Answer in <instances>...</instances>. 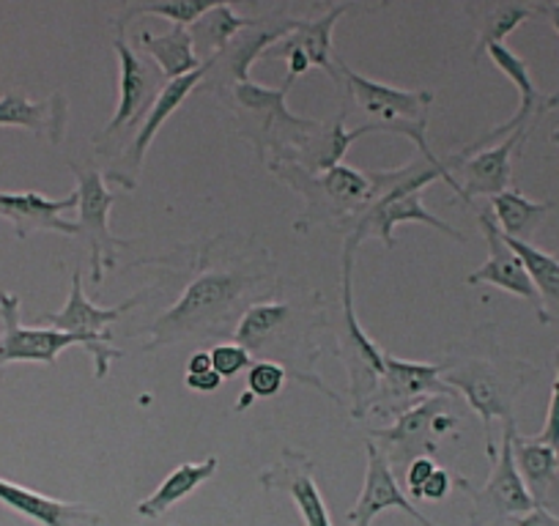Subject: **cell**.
Here are the masks:
<instances>
[{
    "instance_id": "cell-4",
    "label": "cell",
    "mask_w": 559,
    "mask_h": 526,
    "mask_svg": "<svg viewBox=\"0 0 559 526\" xmlns=\"http://www.w3.org/2000/svg\"><path fill=\"white\" fill-rule=\"evenodd\" d=\"M442 364V381L477 411L486 431L488 458L497 455L493 420H513V401L526 381L537 373L524 362H499L491 357H450Z\"/></svg>"
},
{
    "instance_id": "cell-7",
    "label": "cell",
    "mask_w": 559,
    "mask_h": 526,
    "mask_svg": "<svg viewBox=\"0 0 559 526\" xmlns=\"http://www.w3.org/2000/svg\"><path fill=\"white\" fill-rule=\"evenodd\" d=\"M515 431H519L515 420L502 422V442H499L497 455L491 458V477H488L480 491H475L469 486V480L461 477L459 488L472 497V513L466 526H504V521H513L519 515L530 513L532 507H537L524 477L519 475V466H515Z\"/></svg>"
},
{
    "instance_id": "cell-17",
    "label": "cell",
    "mask_w": 559,
    "mask_h": 526,
    "mask_svg": "<svg viewBox=\"0 0 559 526\" xmlns=\"http://www.w3.org/2000/svg\"><path fill=\"white\" fill-rule=\"evenodd\" d=\"M209 69L212 67H209V63H203L201 69H195V72L187 74V77L165 83L163 94L157 96V101L152 105L148 116L143 118V123H140L138 132H134L132 143L127 146V154H123V170L116 176V181L123 187V190H134L140 170H143V159H146L154 138L159 135V129L165 127V121H168V118L179 110L181 101H185L187 96H190L192 91H195L198 85L209 77Z\"/></svg>"
},
{
    "instance_id": "cell-31",
    "label": "cell",
    "mask_w": 559,
    "mask_h": 526,
    "mask_svg": "<svg viewBox=\"0 0 559 526\" xmlns=\"http://www.w3.org/2000/svg\"><path fill=\"white\" fill-rule=\"evenodd\" d=\"M214 3H198V0H165V3H143V7H129L123 14V23L129 25V20L138 17V14H146V17H163L170 20L174 25H195L203 14L212 9ZM121 23V25H123Z\"/></svg>"
},
{
    "instance_id": "cell-37",
    "label": "cell",
    "mask_w": 559,
    "mask_h": 526,
    "mask_svg": "<svg viewBox=\"0 0 559 526\" xmlns=\"http://www.w3.org/2000/svg\"><path fill=\"white\" fill-rule=\"evenodd\" d=\"M185 384L192 392H198V395H212V392H217L223 386V375L214 368L203 370V373H185Z\"/></svg>"
},
{
    "instance_id": "cell-34",
    "label": "cell",
    "mask_w": 559,
    "mask_h": 526,
    "mask_svg": "<svg viewBox=\"0 0 559 526\" xmlns=\"http://www.w3.org/2000/svg\"><path fill=\"white\" fill-rule=\"evenodd\" d=\"M554 370H557V373H554L551 398H548L546 426H543V431L532 439H535V442L548 444V447H554L559 453V348L557 354H554Z\"/></svg>"
},
{
    "instance_id": "cell-36",
    "label": "cell",
    "mask_w": 559,
    "mask_h": 526,
    "mask_svg": "<svg viewBox=\"0 0 559 526\" xmlns=\"http://www.w3.org/2000/svg\"><path fill=\"white\" fill-rule=\"evenodd\" d=\"M459 482H461V477H455L453 471L437 466V471L431 475V480H428L426 488H423V499H426V502H439V499L448 497V493L453 491V486H459Z\"/></svg>"
},
{
    "instance_id": "cell-12",
    "label": "cell",
    "mask_w": 559,
    "mask_h": 526,
    "mask_svg": "<svg viewBox=\"0 0 559 526\" xmlns=\"http://www.w3.org/2000/svg\"><path fill=\"white\" fill-rule=\"evenodd\" d=\"M0 319H3V335H0V370L12 362H45L56 364L61 351L72 346H83L85 340L69 332L52 330V326H25L20 321V297L17 294L0 291Z\"/></svg>"
},
{
    "instance_id": "cell-38",
    "label": "cell",
    "mask_w": 559,
    "mask_h": 526,
    "mask_svg": "<svg viewBox=\"0 0 559 526\" xmlns=\"http://www.w3.org/2000/svg\"><path fill=\"white\" fill-rule=\"evenodd\" d=\"M513 526H559V515L548 513L546 504H537L530 513L513 518Z\"/></svg>"
},
{
    "instance_id": "cell-24",
    "label": "cell",
    "mask_w": 559,
    "mask_h": 526,
    "mask_svg": "<svg viewBox=\"0 0 559 526\" xmlns=\"http://www.w3.org/2000/svg\"><path fill=\"white\" fill-rule=\"evenodd\" d=\"M217 469H219L217 455H209V458L203 461H190V464L176 466V469L159 482L157 491L138 504V513L143 515V518H159V515L168 513L174 504H179L181 499L190 497L192 491H198L203 482L212 480Z\"/></svg>"
},
{
    "instance_id": "cell-30",
    "label": "cell",
    "mask_w": 559,
    "mask_h": 526,
    "mask_svg": "<svg viewBox=\"0 0 559 526\" xmlns=\"http://www.w3.org/2000/svg\"><path fill=\"white\" fill-rule=\"evenodd\" d=\"M537 9L530 3H499V7H488L480 14V52L488 45H504L510 34L519 28L521 23H526L530 17H535Z\"/></svg>"
},
{
    "instance_id": "cell-23",
    "label": "cell",
    "mask_w": 559,
    "mask_h": 526,
    "mask_svg": "<svg viewBox=\"0 0 559 526\" xmlns=\"http://www.w3.org/2000/svg\"><path fill=\"white\" fill-rule=\"evenodd\" d=\"M352 7H330V12L319 20H297V28L286 36L283 41H277L274 47H297L308 56L310 67L324 69L337 85L341 83V72H337L335 63V47H332V31H335V23L348 12Z\"/></svg>"
},
{
    "instance_id": "cell-26",
    "label": "cell",
    "mask_w": 559,
    "mask_h": 526,
    "mask_svg": "<svg viewBox=\"0 0 559 526\" xmlns=\"http://www.w3.org/2000/svg\"><path fill=\"white\" fill-rule=\"evenodd\" d=\"M252 23H255V17H241V14H236V9L230 3H214L190 31L198 61L212 63Z\"/></svg>"
},
{
    "instance_id": "cell-8",
    "label": "cell",
    "mask_w": 559,
    "mask_h": 526,
    "mask_svg": "<svg viewBox=\"0 0 559 526\" xmlns=\"http://www.w3.org/2000/svg\"><path fill=\"white\" fill-rule=\"evenodd\" d=\"M148 291H140L134 297H129L127 302L112 304V308H105V304H94L83 291V272L74 270L72 275V291H69L67 304H63L58 313H45L41 315V324H50L52 330L69 332V335H78L85 340V351L94 359V375L96 379H105L110 373L112 359H121V351L110 346V326L116 321H121L134 304H140V299L146 297Z\"/></svg>"
},
{
    "instance_id": "cell-18",
    "label": "cell",
    "mask_w": 559,
    "mask_h": 526,
    "mask_svg": "<svg viewBox=\"0 0 559 526\" xmlns=\"http://www.w3.org/2000/svg\"><path fill=\"white\" fill-rule=\"evenodd\" d=\"M261 486L266 491H286L297 504L305 526H332L324 493L316 482V466L305 453L286 450L269 469L261 471Z\"/></svg>"
},
{
    "instance_id": "cell-19",
    "label": "cell",
    "mask_w": 559,
    "mask_h": 526,
    "mask_svg": "<svg viewBox=\"0 0 559 526\" xmlns=\"http://www.w3.org/2000/svg\"><path fill=\"white\" fill-rule=\"evenodd\" d=\"M365 455H368V469H365V486L359 493L357 504L348 510V524L352 526H370L373 518L384 510H403L406 515H412L419 526H437L433 521H428L426 515L419 513L412 504V499L401 491L397 486L395 471L390 469V464L384 461V455L376 450V444H365Z\"/></svg>"
},
{
    "instance_id": "cell-22",
    "label": "cell",
    "mask_w": 559,
    "mask_h": 526,
    "mask_svg": "<svg viewBox=\"0 0 559 526\" xmlns=\"http://www.w3.org/2000/svg\"><path fill=\"white\" fill-rule=\"evenodd\" d=\"M0 127H23L58 146L67 132V99L52 94L45 101H31L20 91H9L0 96Z\"/></svg>"
},
{
    "instance_id": "cell-25",
    "label": "cell",
    "mask_w": 559,
    "mask_h": 526,
    "mask_svg": "<svg viewBox=\"0 0 559 526\" xmlns=\"http://www.w3.org/2000/svg\"><path fill=\"white\" fill-rule=\"evenodd\" d=\"M138 41L140 50L146 52L148 58H154V63H157V69L163 72V77L168 80V83L170 80L187 77V74H192L195 69L203 67V63L198 61L192 34L187 28H181V25H174V28L163 36H154L148 34V31H143V34L138 36Z\"/></svg>"
},
{
    "instance_id": "cell-15",
    "label": "cell",
    "mask_w": 559,
    "mask_h": 526,
    "mask_svg": "<svg viewBox=\"0 0 559 526\" xmlns=\"http://www.w3.org/2000/svg\"><path fill=\"white\" fill-rule=\"evenodd\" d=\"M477 223H480L483 236H486L488 241V258L480 270L472 272V275L466 277V286H483V283H486V286L502 288V291L513 294V297L526 299V302L535 308V313L540 315V297H537L535 286H532L521 258L515 255V250L508 244V239H504V234L499 230V225L493 223L491 208H480Z\"/></svg>"
},
{
    "instance_id": "cell-27",
    "label": "cell",
    "mask_w": 559,
    "mask_h": 526,
    "mask_svg": "<svg viewBox=\"0 0 559 526\" xmlns=\"http://www.w3.org/2000/svg\"><path fill=\"white\" fill-rule=\"evenodd\" d=\"M508 239V236H504ZM508 244L513 247L515 255L524 263L526 275H530L532 286H535L537 297H540V315L537 321L540 324H551L559 321V261L548 252L537 250L530 241H515L508 239Z\"/></svg>"
},
{
    "instance_id": "cell-5",
    "label": "cell",
    "mask_w": 559,
    "mask_h": 526,
    "mask_svg": "<svg viewBox=\"0 0 559 526\" xmlns=\"http://www.w3.org/2000/svg\"><path fill=\"white\" fill-rule=\"evenodd\" d=\"M461 409V395H433L403 411L392 426L370 428V442L384 455L390 469L403 475L412 461L439 453L442 439L459 428Z\"/></svg>"
},
{
    "instance_id": "cell-11",
    "label": "cell",
    "mask_w": 559,
    "mask_h": 526,
    "mask_svg": "<svg viewBox=\"0 0 559 526\" xmlns=\"http://www.w3.org/2000/svg\"><path fill=\"white\" fill-rule=\"evenodd\" d=\"M433 395H459L442 381V364L408 362V359H395L384 351V373H381L373 398L365 406V415L376 411V415L397 420L403 411L423 404L426 398H433Z\"/></svg>"
},
{
    "instance_id": "cell-41",
    "label": "cell",
    "mask_w": 559,
    "mask_h": 526,
    "mask_svg": "<svg viewBox=\"0 0 559 526\" xmlns=\"http://www.w3.org/2000/svg\"><path fill=\"white\" fill-rule=\"evenodd\" d=\"M554 258H557V261H559V252H557V255H554Z\"/></svg>"
},
{
    "instance_id": "cell-29",
    "label": "cell",
    "mask_w": 559,
    "mask_h": 526,
    "mask_svg": "<svg viewBox=\"0 0 559 526\" xmlns=\"http://www.w3.org/2000/svg\"><path fill=\"white\" fill-rule=\"evenodd\" d=\"M513 455H515V466H519V475L524 477L526 488H530L532 499L537 504L546 502V493L551 488L554 477L559 471V453L548 444L535 442L532 437H521L515 431L513 437Z\"/></svg>"
},
{
    "instance_id": "cell-6",
    "label": "cell",
    "mask_w": 559,
    "mask_h": 526,
    "mask_svg": "<svg viewBox=\"0 0 559 526\" xmlns=\"http://www.w3.org/2000/svg\"><path fill=\"white\" fill-rule=\"evenodd\" d=\"M359 241L346 236L343 244V272H341V294H343V332L335 340V354L348 370V409L354 420H362L365 406L373 398L384 373V348L368 337L354 310V255H357Z\"/></svg>"
},
{
    "instance_id": "cell-16",
    "label": "cell",
    "mask_w": 559,
    "mask_h": 526,
    "mask_svg": "<svg viewBox=\"0 0 559 526\" xmlns=\"http://www.w3.org/2000/svg\"><path fill=\"white\" fill-rule=\"evenodd\" d=\"M483 52H488V58H491L493 67H497L499 72H502L504 77L515 85V91H519V110H515L508 121L499 123V127H493L491 132H486L480 141H475L469 148H464L461 154H475V152H480V148L491 146V143L504 141V138L513 135V132H519V129H532L535 127V118L546 112L548 96H543V91L535 85V80H532V74H530V63H526L524 58L515 56L508 45H488Z\"/></svg>"
},
{
    "instance_id": "cell-9",
    "label": "cell",
    "mask_w": 559,
    "mask_h": 526,
    "mask_svg": "<svg viewBox=\"0 0 559 526\" xmlns=\"http://www.w3.org/2000/svg\"><path fill=\"white\" fill-rule=\"evenodd\" d=\"M69 168L78 176V228L91 247V283L102 286L105 272L116 263V250L132 241L118 239L110 230V208L118 195L107 190V176L99 170H83L78 163H69Z\"/></svg>"
},
{
    "instance_id": "cell-40",
    "label": "cell",
    "mask_w": 559,
    "mask_h": 526,
    "mask_svg": "<svg viewBox=\"0 0 559 526\" xmlns=\"http://www.w3.org/2000/svg\"><path fill=\"white\" fill-rule=\"evenodd\" d=\"M551 107H559V94H551V96H548V99H546V110H551ZM551 141L559 146V129H554Z\"/></svg>"
},
{
    "instance_id": "cell-28",
    "label": "cell",
    "mask_w": 559,
    "mask_h": 526,
    "mask_svg": "<svg viewBox=\"0 0 559 526\" xmlns=\"http://www.w3.org/2000/svg\"><path fill=\"white\" fill-rule=\"evenodd\" d=\"M548 208H551V203L530 201V198L521 195L515 187H510V190L491 198L493 223L499 225V230H502L508 239L515 241H530L532 236H535V230L540 228Z\"/></svg>"
},
{
    "instance_id": "cell-33",
    "label": "cell",
    "mask_w": 559,
    "mask_h": 526,
    "mask_svg": "<svg viewBox=\"0 0 559 526\" xmlns=\"http://www.w3.org/2000/svg\"><path fill=\"white\" fill-rule=\"evenodd\" d=\"M209 354H212V364H214V370L223 375V381L234 379V375H239V373H247V370H250V364L255 362V359H252V354L247 351L245 346H239L236 340L217 343L214 348H209Z\"/></svg>"
},
{
    "instance_id": "cell-2",
    "label": "cell",
    "mask_w": 559,
    "mask_h": 526,
    "mask_svg": "<svg viewBox=\"0 0 559 526\" xmlns=\"http://www.w3.org/2000/svg\"><path fill=\"white\" fill-rule=\"evenodd\" d=\"M324 308L297 310L294 304L258 302L245 310L234 330V340L245 346L252 357L283 364L288 375L343 404L341 395H335V390L316 375V359L321 351L313 343V332L324 321Z\"/></svg>"
},
{
    "instance_id": "cell-10",
    "label": "cell",
    "mask_w": 559,
    "mask_h": 526,
    "mask_svg": "<svg viewBox=\"0 0 559 526\" xmlns=\"http://www.w3.org/2000/svg\"><path fill=\"white\" fill-rule=\"evenodd\" d=\"M112 50L118 56V107L112 112L110 123L102 129L99 141H112L123 129L140 127L143 118L148 116V110H152L154 101H157V96L163 94L165 83H168L163 77V72L157 69V63L143 61L129 47L123 34L112 41Z\"/></svg>"
},
{
    "instance_id": "cell-13",
    "label": "cell",
    "mask_w": 559,
    "mask_h": 526,
    "mask_svg": "<svg viewBox=\"0 0 559 526\" xmlns=\"http://www.w3.org/2000/svg\"><path fill=\"white\" fill-rule=\"evenodd\" d=\"M341 83L346 85L348 96L362 107L368 116H373L379 123H417L428 121V110L433 105V94L426 88H395V85L379 83L357 74L348 69L341 58L335 56Z\"/></svg>"
},
{
    "instance_id": "cell-39",
    "label": "cell",
    "mask_w": 559,
    "mask_h": 526,
    "mask_svg": "<svg viewBox=\"0 0 559 526\" xmlns=\"http://www.w3.org/2000/svg\"><path fill=\"white\" fill-rule=\"evenodd\" d=\"M535 9H537V14H546L548 23H551V28L557 31V36H559V3H537Z\"/></svg>"
},
{
    "instance_id": "cell-1",
    "label": "cell",
    "mask_w": 559,
    "mask_h": 526,
    "mask_svg": "<svg viewBox=\"0 0 559 526\" xmlns=\"http://www.w3.org/2000/svg\"><path fill=\"white\" fill-rule=\"evenodd\" d=\"M203 270L192 277L190 286L179 297V302L168 313L157 315L148 326L146 351L168 346V343L190 340V337H219L234 335L236 313L241 308L250 310L258 304V294L269 297L274 288H261L269 283L266 263H258V258H245L236 266L230 263H201Z\"/></svg>"
},
{
    "instance_id": "cell-20",
    "label": "cell",
    "mask_w": 559,
    "mask_h": 526,
    "mask_svg": "<svg viewBox=\"0 0 559 526\" xmlns=\"http://www.w3.org/2000/svg\"><path fill=\"white\" fill-rule=\"evenodd\" d=\"M72 208H78V192H69L67 198H47L41 192H0V217L14 225L17 239H28L34 230L78 236V223L63 219V214Z\"/></svg>"
},
{
    "instance_id": "cell-21",
    "label": "cell",
    "mask_w": 559,
    "mask_h": 526,
    "mask_svg": "<svg viewBox=\"0 0 559 526\" xmlns=\"http://www.w3.org/2000/svg\"><path fill=\"white\" fill-rule=\"evenodd\" d=\"M0 504H7L14 513L36 521L39 526H94L102 521V513L78 502H61V499L45 497L39 491L17 486L0 477Z\"/></svg>"
},
{
    "instance_id": "cell-32",
    "label": "cell",
    "mask_w": 559,
    "mask_h": 526,
    "mask_svg": "<svg viewBox=\"0 0 559 526\" xmlns=\"http://www.w3.org/2000/svg\"><path fill=\"white\" fill-rule=\"evenodd\" d=\"M288 370L277 362H269V359H255L247 370V392H250L255 401H266L280 395V390L286 386Z\"/></svg>"
},
{
    "instance_id": "cell-3",
    "label": "cell",
    "mask_w": 559,
    "mask_h": 526,
    "mask_svg": "<svg viewBox=\"0 0 559 526\" xmlns=\"http://www.w3.org/2000/svg\"><path fill=\"white\" fill-rule=\"evenodd\" d=\"M269 168L277 174V179L302 192L305 214L299 217L297 230H308L313 223H332V228L343 230V219H348L346 230L352 234L357 219L376 201L373 170H357L343 163L324 174H310L299 165L280 163V159L269 163Z\"/></svg>"
},
{
    "instance_id": "cell-14",
    "label": "cell",
    "mask_w": 559,
    "mask_h": 526,
    "mask_svg": "<svg viewBox=\"0 0 559 526\" xmlns=\"http://www.w3.org/2000/svg\"><path fill=\"white\" fill-rule=\"evenodd\" d=\"M532 129H519L504 141L493 146L480 148L475 154H453L444 163L450 165V174L459 181L464 192V203H472L475 195L497 198L499 192L513 187V152L526 141Z\"/></svg>"
},
{
    "instance_id": "cell-35",
    "label": "cell",
    "mask_w": 559,
    "mask_h": 526,
    "mask_svg": "<svg viewBox=\"0 0 559 526\" xmlns=\"http://www.w3.org/2000/svg\"><path fill=\"white\" fill-rule=\"evenodd\" d=\"M433 471H437V461L433 458H417L408 464V469L403 471V482H406V488L412 491V499L423 502V488L431 480Z\"/></svg>"
}]
</instances>
